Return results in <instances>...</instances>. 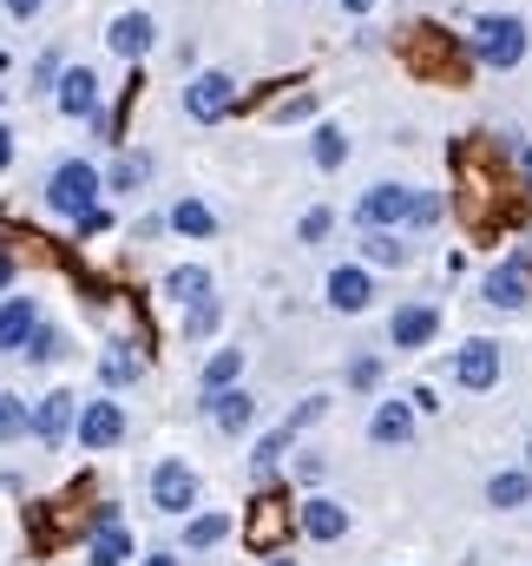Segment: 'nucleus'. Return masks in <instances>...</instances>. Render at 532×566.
Wrapping results in <instances>:
<instances>
[{"mask_svg": "<svg viewBox=\"0 0 532 566\" xmlns=\"http://www.w3.org/2000/svg\"><path fill=\"white\" fill-rule=\"evenodd\" d=\"M362 231H395V224H434L440 218V198L434 191H414V185H369L362 205H355Z\"/></svg>", "mask_w": 532, "mask_h": 566, "instance_id": "nucleus-1", "label": "nucleus"}, {"mask_svg": "<svg viewBox=\"0 0 532 566\" xmlns=\"http://www.w3.org/2000/svg\"><path fill=\"white\" fill-rule=\"evenodd\" d=\"M99 191H106L99 165H86V158H60V165H53V178H46V211H60V218H73V224H86V218L99 211Z\"/></svg>", "mask_w": 532, "mask_h": 566, "instance_id": "nucleus-2", "label": "nucleus"}, {"mask_svg": "<svg viewBox=\"0 0 532 566\" xmlns=\"http://www.w3.org/2000/svg\"><path fill=\"white\" fill-rule=\"evenodd\" d=\"M474 60H487V66H520L526 60V20L520 13H487V20H474Z\"/></svg>", "mask_w": 532, "mask_h": 566, "instance_id": "nucleus-3", "label": "nucleus"}, {"mask_svg": "<svg viewBox=\"0 0 532 566\" xmlns=\"http://www.w3.org/2000/svg\"><path fill=\"white\" fill-rule=\"evenodd\" d=\"M231 106H237V80H231V73H198V80L184 86V113H191L198 126L224 119Z\"/></svg>", "mask_w": 532, "mask_h": 566, "instance_id": "nucleus-4", "label": "nucleus"}, {"mask_svg": "<svg viewBox=\"0 0 532 566\" xmlns=\"http://www.w3.org/2000/svg\"><path fill=\"white\" fill-rule=\"evenodd\" d=\"M454 382L474 389V396H487V389L500 382V343H487V336L460 343V349H454Z\"/></svg>", "mask_w": 532, "mask_h": 566, "instance_id": "nucleus-5", "label": "nucleus"}, {"mask_svg": "<svg viewBox=\"0 0 532 566\" xmlns=\"http://www.w3.org/2000/svg\"><path fill=\"white\" fill-rule=\"evenodd\" d=\"M151 507L158 514H191L198 507V474L184 461H158L151 468Z\"/></svg>", "mask_w": 532, "mask_h": 566, "instance_id": "nucleus-6", "label": "nucleus"}, {"mask_svg": "<svg viewBox=\"0 0 532 566\" xmlns=\"http://www.w3.org/2000/svg\"><path fill=\"white\" fill-rule=\"evenodd\" d=\"M119 441H126V409H119V402L99 396V402L79 409V448H86V454H106V448H119Z\"/></svg>", "mask_w": 532, "mask_h": 566, "instance_id": "nucleus-7", "label": "nucleus"}, {"mask_svg": "<svg viewBox=\"0 0 532 566\" xmlns=\"http://www.w3.org/2000/svg\"><path fill=\"white\" fill-rule=\"evenodd\" d=\"M79 422V396H66V389H53V396H40L33 402V441H46V448H60L66 434Z\"/></svg>", "mask_w": 532, "mask_h": 566, "instance_id": "nucleus-8", "label": "nucleus"}, {"mask_svg": "<svg viewBox=\"0 0 532 566\" xmlns=\"http://www.w3.org/2000/svg\"><path fill=\"white\" fill-rule=\"evenodd\" d=\"M126 560H132V534L119 527L113 507H99L93 514V541H86V566H126Z\"/></svg>", "mask_w": 532, "mask_h": 566, "instance_id": "nucleus-9", "label": "nucleus"}, {"mask_svg": "<svg viewBox=\"0 0 532 566\" xmlns=\"http://www.w3.org/2000/svg\"><path fill=\"white\" fill-rule=\"evenodd\" d=\"M33 336H40V303L33 296H7L0 303V356H26Z\"/></svg>", "mask_w": 532, "mask_h": 566, "instance_id": "nucleus-10", "label": "nucleus"}, {"mask_svg": "<svg viewBox=\"0 0 532 566\" xmlns=\"http://www.w3.org/2000/svg\"><path fill=\"white\" fill-rule=\"evenodd\" d=\"M434 329H440V310L434 303H401L395 316H389V343L395 349H427Z\"/></svg>", "mask_w": 532, "mask_h": 566, "instance_id": "nucleus-11", "label": "nucleus"}, {"mask_svg": "<svg viewBox=\"0 0 532 566\" xmlns=\"http://www.w3.org/2000/svg\"><path fill=\"white\" fill-rule=\"evenodd\" d=\"M60 113L66 119H99V73L93 66H66L60 73Z\"/></svg>", "mask_w": 532, "mask_h": 566, "instance_id": "nucleus-12", "label": "nucleus"}, {"mask_svg": "<svg viewBox=\"0 0 532 566\" xmlns=\"http://www.w3.org/2000/svg\"><path fill=\"white\" fill-rule=\"evenodd\" d=\"M296 521H302V534H309V541H322V547L349 534V507H342V501H329V494H309V501L296 507Z\"/></svg>", "mask_w": 532, "mask_h": 566, "instance_id": "nucleus-13", "label": "nucleus"}, {"mask_svg": "<svg viewBox=\"0 0 532 566\" xmlns=\"http://www.w3.org/2000/svg\"><path fill=\"white\" fill-rule=\"evenodd\" d=\"M414 416H421V409H414V402H395V396L375 402V416H369V441H375V448H407V441H414Z\"/></svg>", "mask_w": 532, "mask_h": 566, "instance_id": "nucleus-14", "label": "nucleus"}, {"mask_svg": "<svg viewBox=\"0 0 532 566\" xmlns=\"http://www.w3.org/2000/svg\"><path fill=\"white\" fill-rule=\"evenodd\" d=\"M204 416L224 428V434H244L257 422V396L251 389H224V396H204Z\"/></svg>", "mask_w": 532, "mask_h": 566, "instance_id": "nucleus-15", "label": "nucleus"}, {"mask_svg": "<svg viewBox=\"0 0 532 566\" xmlns=\"http://www.w3.org/2000/svg\"><path fill=\"white\" fill-rule=\"evenodd\" d=\"M369 303H375V283H369V271H355V264L329 271V310L355 316V310H369Z\"/></svg>", "mask_w": 532, "mask_h": 566, "instance_id": "nucleus-16", "label": "nucleus"}, {"mask_svg": "<svg viewBox=\"0 0 532 566\" xmlns=\"http://www.w3.org/2000/svg\"><path fill=\"white\" fill-rule=\"evenodd\" d=\"M106 40H113V53H119V60H145V53H151V40H158V27H151V13H119Z\"/></svg>", "mask_w": 532, "mask_h": 566, "instance_id": "nucleus-17", "label": "nucleus"}, {"mask_svg": "<svg viewBox=\"0 0 532 566\" xmlns=\"http://www.w3.org/2000/svg\"><path fill=\"white\" fill-rule=\"evenodd\" d=\"M526 264L532 258H513V264H500V271L487 277V303H493V310H520V303H526Z\"/></svg>", "mask_w": 532, "mask_h": 566, "instance_id": "nucleus-18", "label": "nucleus"}, {"mask_svg": "<svg viewBox=\"0 0 532 566\" xmlns=\"http://www.w3.org/2000/svg\"><path fill=\"white\" fill-rule=\"evenodd\" d=\"M526 501H532V474L526 468H500V474L487 481V507L513 514V507H526Z\"/></svg>", "mask_w": 532, "mask_h": 566, "instance_id": "nucleus-19", "label": "nucleus"}, {"mask_svg": "<svg viewBox=\"0 0 532 566\" xmlns=\"http://www.w3.org/2000/svg\"><path fill=\"white\" fill-rule=\"evenodd\" d=\"M237 376H244V349H217V356L204 363V396H224V389H237Z\"/></svg>", "mask_w": 532, "mask_h": 566, "instance_id": "nucleus-20", "label": "nucleus"}, {"mask_svg": "<svg viewBox=\"0 0 532 566\" xmlns=\"http://www.w3.org/2000/svg\"><path fill=\"white\" fill-rule=\"evenodd\" d=\"M231 534V514H191L184 521V554H204V547H217Z\"/></svg>", "mask_w": 532, "mask_h": 566, "instance_id": "nucleus-21", "label": "nucleus"}, {"mask_svg": "<svg viewBox=\"0 0 532 566\" xmlns=\"http://www.w3.org/2000/svg\"><path fill=\"white\" fill-rule=\"evenodd\" d=\"M164 296H178L184 310H191V303H204V296H211V271H198V264H178V271L164 277Z\"/></svg>", "mask_w": 532, "mask_h": 566, "instance_id": "nucleus-22", "label": "nucleus"}, {"mask_svg": "<svg viewBox=\"0 0 532 566\" xmlns=\"http://www.w3.org/2000/svg\"><path fill=\"white\" fill-rule=\"evenodd\" d=\"M99 376H106L113 389H126V382H138V376H145V363L132 356V343H113V349H106V363H99Z\"/></svg>", "mask_w": 532, "mask_h": 566, "instance_id": "nucleus-23", "label": "nucleus"}, {"mask_svg": "<svg viewBox=\"0 0 532 566\" xmlns=\"http://www.w3.org/2000/svg\"><path fill=\"white\" fill-rule=\"evenodd\" d=\"M171 231H184V238H211V231H217V218H211L198 198H178V205H171Z\"/></svg>", "mask_w": 532, "mask_h": 566, "instance_id": "nucleus-24", "label": "nucleus"}, {"mask_svg": "<svg viewBox=\"0 0 532 566\" xmlns=\"http://www.w3.org/2000/svg\"><path fill=\"white\" fill-rule=\"evenodd\" d=\"M362 258H369V264H407V244H401L395 231H369V238H362Z\"/></svg>", "mask_w": 532, "mask_h": 566, "instance_id": "nucleus-25", "label": "nucleus"}, {"mask_svg": "<svg viewBox=\"0 0 532 566\" xmlns=\"http://www.w3.org/2000/svg\"><path fill=\"white\" fill-rule=\"evenodd\" d=\"M33 434V409L20 396H0V441H26Z\"/></svg>", "mask_w": 532, "mask_h": 566, "instance_id": "nucleus-26", "label": "nucleus"}, {"mask_svg": "<svg viewBox=\"0 0 532 566\" xmlns=\"http://www.w3.org/2000/svg\"><path fill=\"white\" fill-rule=\"evenodd\" d=\"M309 158H316L322 171H336V165L349 158V139H342V126H322V133H316V145H309Z\"/></svg>", "mask_w": 532, "mask_h": 566, "instance_id": "nucleus-27", "label": "nucleus"}, {"mask_svg": "<svg viewBox=\"0 0 532 566\" xmlns=\"http://www.w3.org/2000/svg\"><path fill=\"white\" fill-rule=\"evenodd\" d=\"M211 329H217V296H204V303H191V310H184V336H191V343H198V336H211Z\"/></svg>", "mask_w": 532, "mask_h": 566, "instance_id": "nucleus-28", "label": "nucleus"}, {"mask_svg": "<svg viewBox=\"0 0 532 566\" xmlns=\"http://www.w3.org/2000/svg\"><path fill=\"white\" fill-rule=\"evenodd\" d=\"M60 356H66V336H60V329H46V323H40V336H33V343H26V363H60Z\"/></svg>", "mask_w": 532, "mask_h": 566, "instance_id": "nucleus-29", "label": "nucleus"}, {"mask_svg": "<svg viewBox=\"0 0 532 566\" xmlns=\"http://www.w3.org/2000/svg\"><path fill=\"white\" fill-rule=\"evenodd\" d=\"M289 434H296V428H269L264 441H257V454H251V461H257V474H269V468L283 461V448H289Z\"/></svg>", "mask_w": 532, "mask_h": 566, "instance_id": "nucleus-30", "label": "nucleus"}, {"mask_svg": "<svg viewBox=\"0 0 532 566\" xmlns=\"http://www.w3.org/2000/svg\"><path fill=\"white\" fill-rule=\"evenodd\" d=\"M145 171H151L145 158H119V165L106 171V185H113V191H132V185H145Z\"/></svg>", "mask_w": 532, "mask_h": 566, "instance_id": "nucleus-31", "label": "nucleus"}, {"mask_svg": "<svg viewBox=\"0 0 532 566\" xmlns=\"http://www.w3.org/2000/svg\"><path fill=\"white\" fill-rule=\"evenodd\" d=\"M322 416H329V396H302V402L289 409V422H283V428H316Z\"/></svg>", "mask_w": 532, "mask_h": 566, "instance_id": "nucleus-32", "label": "nucleus"}, {"mask_svg": "<svg viewBox=\"0 0 532 566\" xmlns=\"http://www.w3.org/2000/svg\"><path fill=\"white\" fill-rule=\"evenodd\" d=\"M375 382H382V363L375 356H355L349 363V389H375Z\"/></svg>", "mask_w": 532, "mask_h": 566, "instance_id": "nucleus-33", "label": "nucleus"}, {"mask_svg": "<svg viewBox=\"0 0 532 566\" xmlns=\"http://www.w3.org/2000/svg\"><path fill=\"white\" fill-rule=\"evenodd\" d=\"M302 238H309V244L329 238V211H309V218H302Z\"/></svg>", "mask_w": 532, "mask_h": 566, "instance_id": "nucleus-34", "label": "nucleus"}, {"mask_svg": "<svg viewBox=\"0 0 532 566\" xmlns=\"http://www.w3.org/2000/svg\"><path fill=\"white\" fill-rule=\"evenodd\" d=\"M296 474H302V481H322V474H329V461H322V454H302V461H296Z\"/></svg>", "mask_w": 532, "mask_h": 566, "instance_id": "nucleus-35", "label": "nucleus"}, {"mask_svg": "<svg viewBox=\"0 0 532 566\" xmlns=\"http://www.w3.org/2000/svg\"><path fill=\"white\" fill-rule=\"evenodd\" d=\"M276 119H283V126H289V119H309V99H283V106H276Z\"/></svg>", "mask_w": 532, "mask_h": 566, "instance_id": "nucleus-36", "label": "nucleus"}, {"mask_svg": "<svg viewBox=\"0 0 532 566\" xmlns=\"http://www.w3.org/2000/svg\"><path fill=\"white\" fill-rule=\"evenodd\" d=\"M0 7H7V13H13V20H33V13H40V7H46V0H0Z\"/></svg>", "mask_w": 532, "mask_h": 566, "instance_id": "nucleus-37", "label": "nucleus"}, {"mask_svg": "<svg viewBox=\"0 0 532 566\" xmlns=\"http://www.w3.org/2000/svg\"><path fill=\"white\" fill-rule=\"evenodd\" d=\"M7 165H13V133L0 126V171H7Z\"/></svg>", "mask_w": 532, "mask_h": 566, "instance_id": "nucleus-38", "label": "nucleus"}, {"mask_svg": "<svg viewBox=\"0 0 532 566\" xmlns=\"http://www.w3.org/2000/svg\"><path fill=\"white\" fill-rule=\"evenodd\" d=\"M138 566H184V560H178V554H145Z\"/></svg>", "mask_w": 532, "mask_h": 566, "instance_id": "nucleus-39", "label": "nucleus"}, {"mask_svg": "<svg viewBox=\"0 0 532 566\" xmlns=\"http://www.w3.org/2000/svg\"><path fill=\"white\" fill-rule=\"evenodd\" d=\"M7 283H13V258H7V251H0V290H7Z\"/></svg>", "mask_w": 532, "mask_h": 566, "instance_id": "nucleus-40", "label": "nucleus"}, {"mask_svg": "<svg viewBox=\"0 0 532 566\" xmlns=\"http://www.w3.org/2000/svg\"><path fill=\"white\" fill-rule=\"evenodd\" d=\"M342 7H349V13H369V7H375V0H342Z\"/></svg>", "mask_w": 532, "mask_h": 566, "instance_id": "nucleus-41", "label": "nucleus"}, {"mask_svg": "<svg viewBox=\"0 0 532 566\" xmlns=\"http://www.w3.org/2000/svg\"><path fill=\"white\" fill-rule=\"evenodd\" d=\"M264 566H296V560H289V554H269V560Z\"/></svg>", "mask_w": 532, "mask_h": 566, "instance_id": "nucleus-42", "label": "nucleus"}, {"mask_svg": "<svg viewBox=\"0 0 532 566\" xmlns=\"http://www.w3.org/2000/svg\"><path fill=\"white\" fill-rule=\"evenodd\" d=\"M526 185H532V151H526Z\"/></svg>", "mask_w": 532, "mask_h": 566, "instance_id": "nucleus-43", "label": "nucleus"}, {"mask_svg": "<svg viewBox=\"0 0 532 566\" xmlns=\"http://www.w3.org/2000/svg\"><path fill=\"white\" fill-rule=\"evenodd\" d=\"M526 461H532V441H526Z\"/></svg>", "mask_w": 532, "mask_h": 566, "instance_id": "nucleus-44", "label": "nucleus"}]
</instances>
